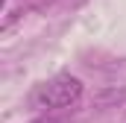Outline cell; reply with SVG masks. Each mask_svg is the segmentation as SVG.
<instances>
[{
  "mask_svg": "<svg viewBox=\"0 0 126 123\" xmlns=\"http://www.w3.org/2000/svg\"><path fill=\"white\" fill-rule=\"evenodd\" d=\"M82 97V79L73 73H56L53 79L35 85L30 103L35 108H70Z\"/></svg>",
  "mask_w": 126,
  "mask_h": 123,
  "instance_id": "obj_1",
  "label": "cell"
},
{
  "mask_svg": "<svg viewBox=\"0 0 126 123\" xmlns=\"http://www.w3.org/2000/svg\"><path fill=\"white\" fill-rule=\"evenodd\" d=\"M32 123H62V120H56V117H38V120H32Z\"/></svg>",
  "mask_w": 126,
  "mask_h": 123,
  "instance_id": "obj_2",
  "label": "cell"
}]
</instances>
